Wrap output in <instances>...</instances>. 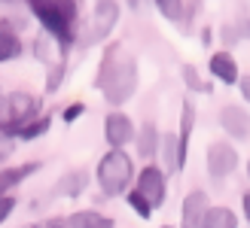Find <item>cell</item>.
I'll return each mask as SVG.
<instances>
[{
  "label": "cell",
  "instance_id": "cell-39",
  "mask_svg": "<svg viewBox=\"0 0 250 228\" xmlns=\"http://www.w3.org/2000/svg\"><path fill=\"white\" fill-rule=\"evenodd\" d=\"M0 97H3V92H0Z\"/></svg>",
  "mask_w": 250,
  "mask_h": 228
},
{
  "label": "cell",
  "instance_id": "cell-1",
  "mask_svg": "<svg viewBox=\"0 0 250 228\" xmlns=\"http://www.w3.org/2000/svg\"><path fill=\"white\" fill-rule=\"evenodd\" d=\"M92 85L104 95L110 107H122L137 92V61L131 55H125L119 43H110Z\"/></svg>",
  "mask_w": 250,
  "mask_h": 228
},
{
  "label": "cell",
  "instance_id": "cell-25",
  "mask_svg": "<svg viewBox=\"0 0 250 228\" xmlns=\"http://www.w3.org/2000/svg\"><path fill=\"white\" fill-rule=\"evenodd\" d=\"M83 113H85V104H83V100H73V104H67L64 110H61V119L70 125V122H77Z\"/></svg>",
  "mask_w": 250,
  "mask_h": 228
},
{
  "label": "cell",
  "instance_id": "cell-2",
  "mask_svg": "<svg viewBox=\"0 0 250 228\" xmlns=\"http://www.w3.org/2000/svg\"><path fill=\"white\" fill-rule=\"evenodd\" d=\"M24 6L40 21V28L49 37H55L58 46L67 52L80 34V3L77 0H24Z\"/></svg>",
  "mask_w": 250,
  "mask_h": 228
},
{
  "label": "cell",
  "instance_id": "cell-37",
  "mask_svg": "<svg viewBox=\"0 0 250 228\" xmlns=\"http://www.w3.org/2000/svg\"><path fill=\"white\" fill-rule=\"evenodd\" d=\"M247 176H250V161H247Z\"/></svg>",
  "mask_w": 250,
  "mask_h": 228
},
{
  "label": "cell",
  "instance_id": "cell-18",
  "mask_svg": "<svg viewBox=\"0 0 250 228\" xmlns=\"http://www.w3.org/2000/svg\"><path fill=\"white\" fill-rule=\"evenodd\" d=\"M159 131H156V125L153 122H146L141 131L134 134V143H137V155H144V158H156V152H159Z\"/></svg>",
  "mask_w": 250,
  "mask_h": 228
},
{
  "label": "cell",
  "instance_id": "cell-14",
  "mask_svg": "<svg viewBox=\"0 0 250 228\" xmlns=\"http://www.w3.org/2000/svg\"><path fill=\"white\" fill-rule=\"evenodd\" d=\"M192 128H195V104L189 97L183 100L180 110V131H177V146H180V158H189V140H192Z\"/></svg>",
  "mask_w": 250,
  "mask_h": 228
},
{
  "label": "cell",
  "instance_id": "cell-35",
  "mask_svg": "<svg viewBox=\"0 0 250 228\" xmlns=\"http://www.w3.org/2000/svg\"><path fill=\"white\" fill-rule=\"evenodd\" d=\"M0 3H16V0H0Z\"/></svg>",
  "mask_w": 250,
  "mask_h": 228
},
{
  "label": "cell",
  "instance_id": "cell-34",
  "mask_svg": "<svg viewBox=\"0 0 250 228\" xmlns=\"http://www.w3.org/2000/svg\"><path fill=\"white\" fill-rule=\"evenodd\" d=\"M46 228H64V222H46Z\"/></svg>",
  "mask_w": 250,
  "mask_h": 228
},
{
  "label": "cell",
  "instance_id": "cell-30",
  "mask_svg": "<svg viewBox=\"0 0 250 228\" xmlns=\"http://www.w3.org/2000/svg\"><path fill=\"white\" fill-rule=\"evenodd\" d=\"M235 85H241V97L250 104V76H238V82Z\"/></svg>",
  "mask_w": 250,
  "mask_h": 228
},
{
  "label": "cell",
  "instance_id": "cell-5",
  "mask_svg": "<svg viewBox=\"0 0 250 228\" xmlns=\"http://www.w3.org/2000/svg\"><path fill=\"white\" fill-rule=\"evenodd\" d=\"M119 3L116 0H98L89 21H85V31H83V46H98L104 43L110 34H113V28L119 24Z\"/></svg>",
  "mask_w": 250,
  "mask_h": 228
},
{
  "label": "cell",
  "instance_id": "cell-20",
  "mask_svg": "<svg viewBox=\"0 0 250 228\" xmlns=\"http://www.w3.org/2000/svg\"><path fill=\"white\" fill-rule=\"evenodd\" d=\"M202 228H238V216L229 207H208Z\"/></svg>",
  "mask_w": 250,
  "mask_h": 228
},
{
  "label": "cell",
  "instance_id": "cell-11",
  "mask_svg": "<svg viewBox=\"0 0 250 228\" xmlns=\"http://www.w3.org/2000/svg\"><path fill=\"white\" fill-rule=\"evenodd\" d=\"M85 186H89V171H67V173H61L55 186H52V195L55 198H80L85 192Z\"/></svg>",
  "mask_w": 250,
  "mask_h": 228
},
{
  "label": "cell",
  "instance_id": "cell-15",
  "mask_svg": "<svg viewBox=\"0 0 250 228\" xmlns=\"http://www.w3.org/2000/svg\"><path fill=\"white\" fill-rule=\"evenodd\" d=\"M34 55H37V61H43V64H61L67 52L58 46L55 37H49L43 31V34H37V40H34Z\"/></svg>",
  "mask_w": 250,
  "mask_h": 228
},
{
  "label": "cell",
  "instance_id": "cell-12",
  "mask_svg": "<svg viewBox=\"0 0 250 228\" xmlns=\"http://www.w3.org/2000/svg\"><path fill=\"white\" fill-rule=\"evenodd\" d=\"M208 67H210V73H214L223 85H235V82H238V76H241L238 61H235V58H232V52H226V49H223V52H214V55H210Z\"/></svg>",
  "mask_w": 250,
  "mask_h": 228
},
{
  "label": "cell",
  "instance_id": "cell-4",
  "mask_svg": "<svg viewBox=\"0 0 250 228\" xmlns=\"http://www.w3.org/2000/svg\"><path fill=\"white\" fill-rule=\"evenodd\" d=\"M40 113V97H34L28 92H12L0 97V131L16 137L31 119H37Z\"/></svg>",
  "mask_w": 250,
  "mask_h": 228
},
{
  "label": "cell",
  "instance_id": "cell-10",
  "mask_svg": "<svg viewBox=\"0 0 250 228\" xmlns=\"http://www.w3.org/2000/svg\"><path fill=\"white\" fill-rule=\"evenodd\" d=\"M220 125L232 140H250V113L238 104H229L220 110Z\"/></svg>",
  "mask_w": 250,
  "mask_h": 228
},
{
  "label": "cell",
  "instance_id": "cell-32",
  "mask_svg": "<svg viewBox=\"0 0 250 228\" xmlns=\"http://www.w3.org/2000/svg\"><path fill=\"white\" fill-rule=\"evenodd\" d=\"M241 213H244V219L250 222V192L241 195Z\"/></svg>",
  "mask_w": 250,
  "mask_h": 228
},
{
  "label": "cell",
  "instance_id": "cell-6",
  "mask_svg": "<svg viewBox=\"0 0 250 228\" xmlns=\"http://www.w3.org/2000/svg\"><path fill=\"white\" fill-rule=\"evenodd\" d=\"M134 183H137L134 189L146 198V204L153 207V210L165 204V195H168V176H165V171H162V168H156V164H146V168L137 173V180H134Z\"/></svg>",
  "mask_w": 250,
  "mask_h": 228
},
{
  "label": "cell",
  "instance_id": "cell-31",
  "mask_svg": "<svg viewBox=\"0 0 250 228\" xmlns=\"http://www.w3.org/2000/svg\"><path fill=\"white\" fill-rule=\"evenodd\" d=\"M223 40H226V46H232L235 40H238V34H235L232 24H226V28H223Z\"/></svg>",
  "mask_w": 250,
  "mask_h": 228
},
{
  "label": "cell",
  "instance_id": "cell-26",
  "mask_svg": "<svg viewBox=\"0 0 250 228\" xmlns=\"http://www.w3.org/2000/svg\"><path fill=\"white\" fill-rule=\"evenodd\" d=\"M16 137H12V134H3V131H0V164H3L9 155H12V152H16Z\"/></svg>",
  "mask_w": 250,
  "mask_h": 228
},
{
  "label": "cell",
  "instance_id": "cell-24",
  "mask_svg": "<svg viewBox=\"0 0 250 228\" xmlns=\"http://www.w3.org/2000/svg\"><path fill=\"white\" fill-rule=\"evenodd\" d=\"M153 3L168 21H180L183 19V0H153Z\"/></svg>",
  "mask_w": 250,
  "mask_h": 228
},
{
  "label": "cell",
  "instance_id": "cell-33",
  "mask_svg": "<svg viewBox=\"0 0 250 228\" xmlns=\"http://www.w3.org/2000/svg\"><path fill=\"white\" fill-rule=\"evenodd\" d=\"M125 3H128L131 9H144V6L149 3V0H125Z\"/></svg>",
  "mask_w": 250,
  "mask_h": 228
},
{
  "label": "cell",
  "instance_id": "cell-17",
  "mask_svg": "<svg viewBox=\"0 0 250 228\" xmlns=\"http://www.w3.org/2000/svg\"><path fill=\"white\" fill-rule=\"evenodd\" d=\"M64 228H116V222L98 210H77L64 219Z\"/></svg>",
  "mask_w": 250,
  "mask_h": 228
},
{
  "label": "cell",
  "instance_id": "cell-9",
  "mask_svg": "<svg viewBox=\"0 0 250 228\" xmlns=\"http://www.w3.org/2000/svg\"><path fill=\"white\" fill-rule=\"evenodd\" d=\"M210 207V198L202 189H192L189 195L183 198V207H180V225L177 228H202L205 225V213Z\"/></svg>",
  "mask_w": 250,
  "mask_h": 228
},
{
  "label": "cell",
  "instance_id": "cell-13",
  "mask_svg": "<svg viewBox=\"0 0 250 228\" xmlns=\"http://www.w3.org/2000/svg\"><path fill=\"white\" fill-rule=\"evenodd\" d=\"M156 155L165 164V176L168 173H180L186 168V161L180 158V146H177V134H162L159 137V152Z\"/></svg>",
  "mask_w": 250,
  "mask_h": 228
},
{
  "label": "cell",
  "instance_id": "cell-16",
  "mask_svg": "<svg viewBox=\"0 0 250 228\" xmlns=\"http://www.w3.org/2000/svg\"><path fill=\"white\" fill-rule=\"evenodd\" d=\"M40 171V161H24L19 164V168H6V171H0V195H9L16 186H21L24 180H28L31 173Z\"/></svg>",
  "mask_w": 250,
  "mask_h": 228
},
{
  "label": "cell",
  "instance_id": "cell-19",
  "mask_svg": "<svg viewBox=\"0 0 250 228\" xmlns=\"http://www.w3.org/2000/svg\"><path fill=\"white\" fill-rule=\"evenodd\" d=\"M19 55H21V37L9 24L0 21V64H6V61L19 58Z\"/></svg>",
  "mask_w": 250,
  "mask_h": 228
},
{
  "label": "cell",
  "instance_id": "cell-27",
  "mask_svg": "<svg viewBox=\"0 0 250 228\" xmlns=\"http://www.w3.org/2000/svg\"><path fill=\"white\" fill-rule=\"evenodd\" d=\"M61 76H64V61L52 67V73H49V85H46V92H58V85H61Z\"/></svg>",
  "mask_w": 250,
  "mask_h": 228
},
{
  "label": "cell",
  "instance_id": "cell-36",
  "mask_svg": "<svg viewBox=\"0 0 250 228\" xmlns=\"http://www.w3.org/2000/svg\"><path fill=\"white\" fill-rule=\"evenodd\" d=\"M31 228H46V225H31Z\"/></svg>",
  "mask_w": 250,
  "mask_h": 228
},
{
  "label": "cell",
  "instance_id": "cell-23",
  "mask_svg": "<svg viewBox=\"0 0 250 228\" xmlns=\"http://www.w3.org/2000/svg\"><path fill=\"white\" fill-rule=\"evenodd\" d=\"M125 201H128V207H131L144 222H146V219H153V207L146 204V198L137 192V189H128V192H125Z\"/></svg>",
  "mask_w": 250,
  "mask_h": 228
},
{
  "label": "cell",
  "instance_id": "cell-7",
  "mask_svg": "<svg viewBox=\"0 0 250 228\" xmlns=\"http://www.w3.org/2000/svg\"><path fill=\"white\" fill-rule=\"evenodd\" d=\"M205 164H208V173L214 176V180H226V176L235 173V168H238V149L226 140H214L208 146Z\"/></svg>",
  "mask_w": 250,
  "mask_h": 228
},
{
  "label": "cell",
  "instance_id": "cell-29",
  "mask_svg": "<svg viewBox=\"0 0 250 228\" xmlns=\"http://www.w3.org/2000/svg\"><path fill=\"white\" fill-rule=\"evenodd\" d=\"M235 34H238V40H241V37H244V40H250V16H247V12H241V16H238Z\"/></svg>",
  "mask_w": 250,
  "mask_h": 228
},
{
  "label": "cell",
  "instance_id": "cell-22",
  "mask_svg": "<svg viewBox=\"0 0 250 228\" xmlns=\"http://www.w3.org/2000/svg\"><path fill=\"white\" fill-rule=\"evenodd\" d=\"M183 82H186V88H189V92H198V95H210V92H214V88H210V82H205L192 64H183Z\"/></svg>",
  "mask_w": 250,
  "mask_h": 228
},
{
  "label": "cell",
  "instance_id": "cell-21",
  "mask_svg": "<svg viewBox=\"0 0 250 228\" xmlns=\"http://www.w3.org/2000/svg\"><path fill=\"white\" fill-rule=\"evenodd\" d=\"M49 128H52V116H37V119H31L28 125H24V128L16 134V140H21V143H31V140H37V137H43Z\"/></svg>",
  "mask_w": 250,
  "mask_h": 228
},
{
  "label": "cell",
  "instance_id": "cell-3",
  "mask_svg": "<svg viewBox=\"0 0 250 228\" xmlns=\"http://www.w3.org/2000/svg\"><path fill=\"white\" fill-rule=\"evenodd\" d=\"M95 180H98V189H101L107 198H119V195L128 192L131 180H134V164H131L128 155H125V149L104 152L101 161H98Z\"/></svg>",
  "mask_w": 250,
  "mask_h": 228
},
{
  "label": "cell",
  "instance_id": "cell-38",
  "mask_svg": "<svg viewBox=\"0 0 250 228\" xmlns=\"http://www.w3.org/2000/svg\"><path fill=\"white\" fill-rule=\"evenodd\" d=\"M162 228H174V225H162Z\"/></svg>",
  "mask_w": 250,
  "mask_h": 228
},
{
  "label": "cell",
  "instance_id": "cell-8",
  "mask_svg": "<svg viewBox=\"0 0 250 228\" xmlns=\"http://www.w3.org/2000/svg\"><path fill=\"white\" fill-rule=\"evenodd\" d=\"M134 122L125 116L122 110H113V113H107V119H104V140L110 143V149H122L125 143H131L134 140Z\"/></svg>",
  "mask_w": 250,
  "mask_h": 228
},
{
  "label": "cell",
  "instance_id": "cell-28",
  "mask_svg": "<svg viewBox=\"0 0 250 228\" xmlns=\"http://www.w3.org/2000/svg\"><path fill=\"white\" fill-rule=\"evenodd\" d=\"M12 210H16V198H12V195H0V222H6Z\"/></svg>",
  "mask_w": 250,
  "mask_h": 228
}]
</instances>
